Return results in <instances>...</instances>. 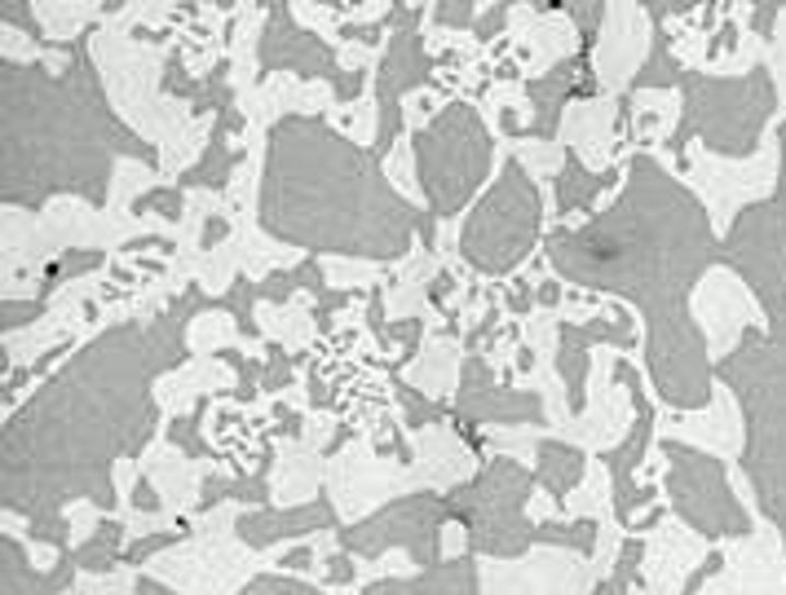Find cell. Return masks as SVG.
Wrapping results in <instances>:
<instances>
[{
    "instance_id": "obj_1",
    "label": "cell",
    "mask_w": 786,
    "mask_h": 595,
    "mask_svg": "<svg viewBox=\"0 0 786 595\" xmlns=\"http://www.w3.org/2000/svg\"><path fill=\"white\" fill-rule=\"evenodd\" d=\"M327 119H331L336 129H341V138H350V142H359V146H372V142H376V124H380V106H376V71L367 75V88H363L354 102L331 106V110H327Z\"/></svg>"
},
{
    "instance_id": "obj_2",
    "label": "cell",
    "mask_w": 786,
    "mask_h": 595,
    "mask_svg": "<svg viewBox=\"0 0 786 595\" xmlns=\"http://www.w3.org/2000/svg\"><path fill=\"white\" fill-rule=\"evenodd\" d=\"M32 14L49 40H71L102 14V5H62V0H49V5H32Z\"/></svg>"
},
{
    "instance_id": "obj_3",
    "label": "cell",
    "mask_w": 786,
    "mask_h": 595,
    "mask_svg": "<svg viewBox=\"0 0 786 595\" xmlns=\"http://www.w3.org/2000/svg\"><path fill=\"white\" fill-rule=\"evenodd\" d=\"M442 106H446V93H442L437 84H424V88L402 93V124H407V133H415V129L429 124V119H437Z\"/></svg>"
},
{
    "instance_id": "obj_5",
    "label": "cell",
    "mask_w": 786,
    "mask_h": 595,
    "mask_svg": "<svg viewBox=\"0 0 786 595\" xmlns=\"http://www.w3.org/2000/svg\"><path fill=\"white\" fill-rule=\"evenodd\" d=\"M385 172H389V181L411 199V203H424V194H420V186L411 181V133H398V142H394V155H389V164H385Z\"/></svg>"
},
{
    "instance_id": "obj_4",
    "label": "cell",
    "mask_w": 786,
    "mask_h": 595,
    "mask_svg": "<svg viewBox=\"0 0 786 595\" xmlns=\"http://www.w3.org/2000/svg\"><path fill=\"white\" fill-rule=\"evenodd\" d=\"M5 58H10L14 67H27V62H45V67H49V75H58V71L67 67V53H54V49H36V45L27 40V32H19V27H5Z\"/></svg>"
}]
</instances>
